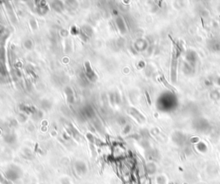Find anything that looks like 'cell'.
Listing matches in <instances>:
<instances>
[{
	"mask_svg": "<svg viewBox=\"0 0 220 184\" xmlns=\"http://www.w3.org/2000/svg\"><path fill=\"white\" fill-rule=\"evenodd\" d=\"M180 57V50L177 47L174 46V50L172 54V61H171V70H170V77L173 83L176 82V70L178 66V59Z\"/></svg>",
	"mask_w": 220,
	"mask_h": 184,
	"instance_id": "1",
	"label": "cell"
},
{
	"mask_svg": "<svg viewBox=\"0 0 220 184\" xmlns=\"http://www.w3.org/2000/svg\"><path fill=\"white\" fill-rule=\"evenodd\" d=\"M6 178L10 181L15 182L22 176V171L17 166L10 165L5 172Z\"/></svg>",
	"mask_w": 220,
	"mask_h": 184,
	"instance_id": "2",
	"label": "cell"
},
{
	"mask_svg": "<svg viewBox=\"0 0 220 184\" xmlns=\"http://www.w3.org/2000/svg\"><path fill=\"white\" fill-rule=\"evenodd\" d=\"M4 41L5 39L3 35H0V74L5 75V49H4Z\"/></svg>",
	"mask_w": 220,
	"mask_h": 184,
	"instance_id": "3",
	"label": "cell"
},
{
	"mask_svg": "<svg viewBox=\"0 0 220 184\" xmlns=\"http://www.w3.org/2000/svg\"><path fill=\"white\" fill-rule=\"evenodd\" d=\"M85 70H86V76L87 77L91 80V81H96L97 79V76L95 75V72L93 71V69L91 68V65L87 62L85 63Z\"/></svg>",
	"mask_w": 220,
	"mask_h": 184,
	"instance_id": "4",
	"label": "cell"
},
{
	"mask_svg": "<svg viewBox=\"0 0 220 184\" xmlns=\"http://www.w3.org/2000/svg\"><path fill=\"white\" fill-rule=\"evenodd\" d=\"M128 113L132 116H133L139 122H144V121H146V118L137 109H135L133 108H131V109H128Z\"/></svg>",
	"mask_w": 220,
	"mask_h": 184,
	"instance_id": "5",
	"label": "cell"
},
{
	"mask_svg": "<svg viewBox=\"0 0 220 184\" xmlns=\"http://www.w3.org/2000/svg\"><path fill=\"white\" fill-rule=\"evenodd\" d=\"M75 169H76V171L79 174V175H84L86 173L87 171V166L86 164L82 162V161H77L76 162L75 164Z\"/></svg>",
	"mask_w": 220,
	"mask_h": 184,
	"instance_id": "6",
	"label": "cell"
},
{
	"mask_svg": "<svg viewBox=\"0 0 220 184\" xmlns=\"http://www.w3.org/2000/svg\"><path fill=\"white\" fill-rule=\"evenodd\" d=\"M161 81L163 82V84H164L165 87H167L169 91H174V92L175 91V89H174V88H173V87H172V86H171V85H170V84H168V83L165 80V78L163 77V76L161 77Z\"/></svg>",
	"mask_w": 220,
	"mask_h": 184,
	"instance_id": "7",
	"label": "cell"
}]
</instances>
